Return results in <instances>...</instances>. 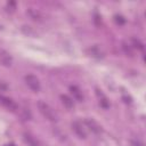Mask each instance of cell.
Instances as JSON below:
<instances>
[{"label":"cell","mask_w":146,"mask_h":146,"mask_svg":"<svg viewBox=\"0 0 146 146\" xmlns=\"http://www.w3.org/2000/svg\"><path fill=\"white\" fill-rule=\"evenodd\" d=\"M38 108L40 111V113L49 121L51 122H56L58 120V115L56 113V111L49 105L47 104L46 102H42V100H39L38 102Z\"/></svg>","instance_id":"cell-1"},{"label":"cell","mask_w":146,"mask_h":146,"mask_svg":"<svg viewBox=\"0 0 146 146\" xmlns=\"http://www.w3.org/2000/svg\"><path fill=\"white\" fill-rule=\"evenodd\" d=\"M25 83H26V86H27L32 91H34V92H38V91L40 90V81H39V79H38L35 75H33V74H27V75H25Z\"/></svg>","instance_id":"cell-2"},{"label":"cell","mask_w":146,"mask_h":146,"mask_svg":"<svg viewBox=\"0 0 146 146\" xmlns=\"http://www.w3.org/2000/svg\"><path fill=\"white\" fill-rule=\"evenodd\" d=\"M71 127H72L73 132H74L79 138L84 139V138L87 137V132H86V130H84V128H83V125H82V123H81L80 121H74V122H72Z\"/></svg>","instance_id":"cell-3"},{"label":"cell","mask_w":146,"mask_h":146,"mask_svg":"<svg viewBox=\"0 0 146 146\" xmlns=\"http://www.w3.org/2000/svg\"><path fill=\"white\" fill-rule=\"evenodd\" d=\"M84 124L89 128V130L90 131H92V132H95V133H100L102 132V125L97 122V121H95L94 119H86L84 120Z\"/></svg>","instance_id":"cell-4"},{"label":"cell","mask_w":146,"mask_h":146,"mask_svg":"<svg viewBox=\"0 0 146 146\" xmlns=\"http://www.w3.org/2000/svg\"><path fill=\"white\" fill-rule=\"evenodd\" d=\"M0 104H2L6 108H8V110H10V111H16V110H17V104H16L13 99H10V98H8V97L0 96Z\"/></svg>","instance_id":"cell-5"},{"label":"cell","mask_w":146,"mask_h":146,"mask_svg":"<svg viewBox=\"0 0 146 146\" xmlns=\"http://www.w3.org/2000/svg\"><path fill=\"white\" fill-rule=\"evenodd\" d=\"M96 96L98 98V102H99V105L103 107V108H108L110 107V102L107 99V97L104 95V92L102 90H99L98 88H96Z\"/></svg>","instance_id":"cell-6"},{"label":"cell","mask_w":146,"mask_h":146,"mask_svg":"<svg viewBox=\"0 0 146 146\" xmlns=\"http://www.w3.org/2000/svg\"><path fill=\"white\" fill-rule=\"evenodd\" d=\"M70 91L71 95L73 96V99H75L76 102H82L83 100V94L81 91V89L76 86H71L70 87Z\"/></svg>","instance_id":"cell-7"},{"label":"cell","mask_w":146,"mask_h":146,"mask_svg":"<svg viewBox=\"0 0 146 146\" xmlns=\"http://www.w3.org/2000/svg\"><path fill=\"white\" fill-rule=\"evenodd\" d=\"M87 52H88L89 56H91V57H96V58H102V57L104 56L103 50H102L98 46H92V47L88 48V49H87Z\"/></svg>","instance_id":"cell-8"},{"label":"cell","mask_w":146,"mask_h":146,"mask_svg":"<svg viewBox=\"0 0 146 146\" xmlns=\"http://www.w3.org/2000/svg\"><path fill=\"white\" fill-rule=\"evenodd\" d=\"M11 56L7 51H0V63L5 66H10L11 65Z\"/></svg>","instance_id":"cell-9"},{"label":"cell","mask_w":146,"mask_h":146,"mask_svg":"<svg viewBox=\"0 0 146 146\" xmlns=\"http://www.w3.org/2000/svg\"><path fill=\"white\" fill-rule=\"evenodd\" d=\"M60 100H62L63 105H64L67 110H72V108L74 107L73 98H71L70 96H67V95H62V96H60Z\"/></svg>","instance_id":"cell-10"},{"label":"cell","mask_w":146,"mask_h":146,"mask_svg":"<svg viewBox=\"0 0 146 146\" xmlns=\"http://www.w3.org/2000/svg\"><path fill=\"white\" fill-rule=\"evenodd\" d=\"M24 140L27 143L29 146H39L38 141H36L31 135H29V133H25V135H24Z\"/></svg>","instance_id":"cell-11"},{"label":"cell","mask_w":146,"mask_h":146,"mask_svg":"<svg viewBox=\"0 0 146 146\" xmlns=\"http://www.w3.org/2000/svg\"><path fill=\"white\" fill-rule=\"evenodd\" d=\"M132 47L133 48H137V49H139V50H144V44L138 40V39H136V38H133L132 39Z\"/></svg>","instance_id":"cell-12"},{"label":"cell","mask_w":146,"mask_h":146,"mask_svg":"<svg viewBox=\"0 0 146 146\" xmlns=\"http://www.w3.org/2000/svg\"><path fill=\"white\" fill-rule=\"evenodd\" d=\"M122 48H123V50L125 51V54H128V55H132L133 54V51H132V47L130 46V44H127V43H123V46H122Z\"/></svg>","instance_id":"cell-13"},{"label":"cell","mask_w":146,"mask_h":146,"mask_svg":"<svg viewBox=\"0 0 146 146\" xmlns=\"http://www.w3.org/2000/svg\"><path fill=\"white\" fill-rule=\"evenodd\" d=\"M115 22H116L117 24H120V25H121V24H123V23H124V19H123L121 16H115Z\"/></svg>","instance_id":"cell-14"},{"label":"cell","mask_w":146,"mask_h":146,"mask_svg":"<svg viewBox=\"0 0 146 146\" xmlns=\"http://www.w3.org/2000/svg\"><path fill=\"white\" fill-rule=\"evenodd\" d=\"M132 144H133L135 146H143V144H139V143H135V141H132Z\"/></svg>","instance_id":"cell-15"},{"label":"cell","mask_w":146,"mask_h":146,"mask_svg":"<svg viewBox=\"0 0 146 146\" xmlns=\"http://www.w3.org/2000/svg\"><path fill=\"white\" fill-rule=\"evenodd\" d=\"M6 146H15L14 144H9V145H6Z\"/></svg>","instance_id":"cell-16"}]
</instances>
